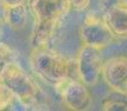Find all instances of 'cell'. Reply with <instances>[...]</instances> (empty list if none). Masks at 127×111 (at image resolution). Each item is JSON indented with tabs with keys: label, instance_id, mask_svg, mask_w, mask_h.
Instances as JSON below:
<instances>
[{
	"label": "cell",
	"instance_id": "1",
	"mask_svg": "<svg viewBox=\"0 0 127 111\" xmlns=\"http://www.w3.org/2000/svg\"><path fill=\"white\" fill-rule=\"evenodd\" d=\"M35 20L31 44L33 49L47 47L60 20L70 10L68 0H27Z\"/></svg>",
	"mask_w": 127,
	"mask_h": 111
},
{
	"label": "cell",
	"instance_id": "2",
	"mask_svg": "<svg viewBox=\"0 0 127 111\" xmlns=\"http://www.w3.org/2000/svg\"><path fill=\"white\" fill-rule=\"evenodd\" d=\"M30 67L38 78L54 87L67 79L69 73L67 59L47 47L33 49L30 55Z\"/></svg>",
	"mask_w": 127,
	"mask_h": 111
},
{
	"label": "cell",
	"instance_id": "3",
	"mask_svg": "<svg viewBox=\"0 0 127 111\" xmlns=\"http://www.w3.org/2000/svg\"><path fill=\"white\" fill-rule=\"evenodd\" d=\"M0 77L1 82L12 91L15 97L24 106L31 107L38 103L39 88L19 63L12 60L3 62Z\"/></svg>",
	"mask_w": 127,
	"mask_h": 111
},
{
	"label": "cell",
	"instance_id": "4",
	"mask_svg": "<svg viewBox=\"0 0 127 111\" xmlns=\"http://www.w3.org/2000/svg\"><path fill=\"white\" fill-rule=\"evenodd\" d=\"M76 65L79 80L86 86L92 87L99 81L104 62L98 49L83 46L78 52Z\"/></svg>",
	"mask_w": 127,
	"mask_h": 111
},
{
	"label": "cell",
	"instance_id": "5",
	"mask_svg": "<svg viewBox=\"0 0 127 111\" xmlns=\"http://www.w3.org/2000/svg\"><path fill=\"white\" fill-rule=\"evenodd\" d=\"M55 88L59 91L63 102L70 110L84 111L88 109L92 103L90 92L88 91L87 86L80 80L67 78Z\"/></svg>",
	"mask_w": 127,
	"mask_h": 111
},
{
	"label": "cell",
	"instance_id": "6",
	"mask_svg": "<svg viewBox=\"0 0 127 111\" xmlns=\"http://www.w3.org/2000/svg\"><path fill=\"white\" fill-rule=\"evenodd\" d=\"M80 40L83 46L101 50L110 44L115 36L104 20L97 18H88L80 28Z\"/></svg>",
	"mask_w": 127,
	"mask_h": 111
},
{
	"label": "cell",
	"instance_id": "7",
	"mask_svg": "<svg viewBox=\"0 0 127 111\" xmlns=\"http://www.w3.org/2000/svg\"><path fill=\"white\" fill-rule=\"evenodd\" d=\"M101 77L110 89L127 92V57L117 56L105 61Z\"/></svg>",
	"mask_w": 127,
	"mask_h": 111
},
{
	"label": "cell",
	"instance_id": "8",
	"mask_svg": "<svg viewBox=\"0 0 127 111\" xmlns=\"http://www.w3.org/2000/svg\"><path fill=\"white\" fill-rule=\"evenodd\" d=\"M104 21L115 37L127 38V4L121 1L112 6L106 12Z\"/></svg>",
	"mask_w": 127,
	"mask_h": 111
},
{
	"label": "cell",
	"instance_id": "9",
	"mask_svg": "<svg viewBox=\"0 0 127 111\" xmlns=\"http://www.w3.org/2000/svg\"><path fill=\"white\" fill-rule=\"evenodd\" d=\"M4 21L13 30H22L28 22V11L25 3L6 7Z\"/></svg>",
	"mask_w": 127,
	"mask_h": 111
},
{
	"label": "cell",
	"instance_id": "10",
	"mask_svg": "<svg viewBox=\"0 0 127 111\" xmlns=\"http://www.w3.org/2000/svg\"><path fill=\"white\" fill-rule=\"evenodd\" d=\"M101 109L105 111H127V92L112 89L101 100Z\"/></svg>",
	"mask_w": 127,
	"mask_h": 111
},
{
	"label": "cell",
	"instance_id": "11",
	"mask_svg": "<svg viewBox=\"0 0 127 111\" xmlns=\"http://www.w3.org/2000/svg\"><path fill=\"white\" fill-rule=\"evenodd\" d=\"M15 98L16 97L12 91L2 82H0V110H4L10 107Z\"/></svg>",
	"mask_w": 127,
	"mask_h": 111
},
{
	"label": "cell",
	"instance_id": "12",
	"mask_svg": "<svg viewBox=\"0 0 127 111\" xmlns=\"http://www.w3.org/2000/svg\"><path fill=\"white\" fill-rule=\"evenodd\" d=\"M70 9L75 11H84L88 9L90 4V0H68Z\"/></svg>",
	"mask_w": 127,
	"mask_h": 111
},
{
	"label": "cell",
	"instance_id": "13",
	"mask_svg": "<svg viewBox=\"0 0 127 111\" xmlns=\"http://www.w3.org/2000/svg\"><path fill=\"white\" fill-rule=\"evenodd\" d=\"M26 1L27 0H0V2L4 7L15 6V4H24V3H26Z\"/></svg>",
	"mask_w": 127,
	"mask_h": 111
},
{
	"label": "cell",
	"instance_id": "14",
	"mask_svg": "<svg viewBox=\"0 0 127 111\" xmlns=\"http://www.w3.org/2000/svg\"><path fill=\"white\" fill-rule=\"evenodd\" d=\"M122 1H123V2H125V3L127 4V0H122Z\"/></svg>",
	"mask_w": 127,
	"mask_h": 111
}]
</instances>
